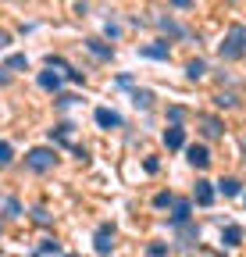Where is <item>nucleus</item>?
I'll return each instance as SVG.
<instances>
[{"label": "nucleus", "mask_w": 246, "mask_h": 257, "mask_svg": "<svg viewBox=\"0 0 246 257\" xmlns=\"http://www.w3.org/2000/svg\"><path fill=\"white\" fill-rule=\"evenodd\" d=\"M75 104V93H57V107H72Z\"/></svg>", "instance_id": "26"}, {"label": "nucleus", "mask_w": 246, "mask_h": 257, "mask_svg": "<svg viewBox=\"0 0 246 257\" xmlns=\"http://www.w3.org/2000/svg\"><path fill=\"white\" fill-rule=\"evenodd\" d=\"M36 257H61V243L57 239H43L36 246Z\"/></svg>", "instance_id": "17"}, {"label": "nucleus", "mask_w": 246, "mask_h": 257, "mask_svg": "<svg viewBox=\"0 0 246 257\" xmlns=\"http://www.w3.org/2000/svg\"><path fill=\"white\" fill-rule=\"evenodd\" d=\"M8 68H15V72H29V57H25V54H11V57H8Z\"/></svg>", "instance_id": "20"}, {"label": "nucleus", "mask_w": 246, "mask_h": 257, "mask_svg": "<svg viewBox=\"0 0 246 257\" xmlns=\"http://www.w3.org/2000/svg\"><path fill=\"white\" fill-rule=\"evenodd\" d=\"M4 214H11V218H18V214H22V204H18L15 197H8V200H4Z\"/></svg>", "instance_id": "24"}, {"label": "nucleus", "mask_w": 246, "mask_h": 257, "mask_svg": "<svg viewBox=\"0 0 246 257\" xmlns=\"http://www.w3.org/2000/svg\"><path fill=\"white\" fill-rule=\"evenodd\" d=\"M242 157H246V136H242Z\"/></svg>", "instance_id": "34"}, {"label": "nucleus", "mask_w": 246, "mask_h": 257, "mask_svg": "<svg viewBox=\"0 0 246 257\" xmlns=\"http://www.w3.org/2000/svg\"><path fill=\"white\" fill-rule=\"evenodd\" d=\"M0 232H4V229H0Z\"/></svg>", "instance_id": "36"}, {"label": "nucleus", "mask_w": 246, "mask_h": 257, "mask_svg": "<svg viewBox=\"0 0 246 257\" xmlns=\"http://www.w3.org/2000/svg\"><path fill=\"white\" fill-rule=\"evenodd\" d=\"M86 47H89V54L100 57V61H111L114 57V47H107L104 40H86Z\"/></svg>", "instance_id": "14"}, {"label": "nucleus", "mask_w": 246, "mask_h": 257, "mask_svg": "<svg viewBox=\"0 0 246 257\" xmlns=\"http://www.w3.org/2000/svg\"><path fill=\"white\" fill-rule=\"evenodd\" d=\"M164 147L168 150H186V128H182V125H168L164 128Z\"/></svg>", "instance_id": "8"}, {"label": "nucleus", "mask_w": 246, "mask_h": 257, "mask_svg": "<svg viewBox=\"0 0 246 257\" xmlns=\"http://www.w3.org/2000/svg\"><path fill=\"white\" fill-rule=\"evenodd\" d=\"M221 243H225V246H239V243H242V229H239L235 221L221 229Z\"/></svg>", "instance_id": "15"}, {"label": "nucleus", "mask_w": 246, "mask_h": 257, "mask_svg": "<svg viewBox=\"0 0 246 257\" xmlns=\"http://www.w3.org/2000/svg\"><path fill=\"white\" fill-rule=\"evenodd\" d=\"M196 121H200V128H203V136H207V140H218V136L225 133V125L214 118V114H200Z\"/></svg>", "instance_id": "11"}, {"label": "nucleus", "mask_w": 246, "mask_h": 257, "mask_svg": "<svg viewBox=\"0 0 246 257\" xmlns=\"http://www.w3.org/2000/svg\"><path fill=\"white\" fill-rule=\"evenodd\" d=\"M146 257H168V243H150L146 246Z\"/></svg>", "instance_id": "23"}, {"label": "nucleus", "mask_w": 246, "mask_h": 257, "mask_svg": "<svg viewBox=\"0 0 246 257\" xmlns=\"http://www.w3.org/2000/svg\"><path fill=\"white\" fill-rule=\"evenodd\" d=\"M186 75H189V79H203V75H207V61H200V57L189 61V64H186Z\"/></svg>", "instance_id": "19"}, {"label": "nucleus", "mask_w": 246, "mask_h": 257, "mask_svg": "<svg viewBox=\"0 0 246 257\" xmlns=\"http://www.w3.org/2000/svg\"><path fill=\"white\" fill-rule=\"evenodd\" d=\"M11 82V75H4V68H0V86H8Z\"/></svg>", "instance_id": "33"}, {"label": "nucleus", "mask_w": 246, "mask_h": 257, "mask_svg": "<svg viewBox=\"0 0 246 257\" xmlns=\"http://www.w3.org/2000/svg\"><path fill=\"white\" fill-rule=\"evenodd\" d=\"M132 104H136L139 111H150V107H153V93H150V89H132Z\"/></svg>", "instance_id": "16"}, {"label": "nucleus", "mask_w": 246, "mask_h": 257, "mask_svg": "<svg viewBox=\"0 0 246 257\" xmlns=\"http://www.w3.org/2000/svg\"><path fill=\"white\" fill-rule=\"evenodd\" d=\"M175 236H178V246H193V243L200 239V225L182 221V225H175Z\"/></svg>", "instance_id": "7"}, {"label": "nucleus", "mask_w": 246, "mask_h": 257, "mask_svg": "<svg viewBox=\"0 0 246 257\" xmlns=\"http://www.w3.org/2000/svg\"><path fill=\"white\" fill-rule=\"evenodd\" d=\"M186 161H189L193 168H200V172H203V168L210 165V150H207L203 143H189V147H186Z\"/></svg>", "instance_id": "5"}, {"label": "nucleus", "mask_w": 246, "mask_h": 257, "mask_svg": "<svg viewBox=\"0 0 246 257\" xmlns=\"http://www.w3.org/2000/svg\"><path fill=\"white\" fill-rule=\"evenodd\" d=\"M8 47H11V32L0 29V50H8Z\"/></svg>", "instance_id": "30"}, {"label": "nucleus", "mask_w": 246, "mask_h": 257, "mask_svg": "<svg viewBox=\"0 0 246 257\" xmlns=\"http://www.w3.org/2000/svg\"><path fill=\"white\" fill-rule=\"evenodd\" d=\"M93 246H97V253H100V257H107V253H111V246H114V225H111V221L97 225V232H93Z\"/></svg>", "instance_id": "4"}, {"label": "nucleus", "mask_w": 246, "mask_h": 257, "mask_svg": "<svg viewBox=\"0 0 246 257\" xmlns=\"http://www.w3.org/2000/svg\"><path fill=\"white\" fill-rule=\"evenodd\" d=\"M104 32H107L111 40H118V36H121V29H118V25H111V22H107V29H104Z\"/></svg>", "instance_id": "31"}, {"label": "nucleus", "mask_w": 246, "mask_h": 257, "mask_svg": "<svg viewBox=\"0 0 246 257\" xmlns=\"http://www.w3.org/2000/svg\"><path fill=\"white\" fill-rule=\"evenodd\" d=\"M54 165H57V150H54V147H33V150L25 154V168H29V172H40V175H43V172H50Z\"/></svg>", "instance_id": "2"}, {"label": "nucleus", "mask_w": 246, "mask_h": 257, "mask_svg": "<svg viewBox=\"0 0 246 257\" xmlns=\"http://www.w3.org/2000/svg\"><path fill=\"white\" fill-rule=\"evenodd\" d=\"M50 143H57V147H68L75 157H86V150H82V147H75V125H72V121H61V125H54V128H50Z\"/></svg>", "instance_id": "3"}, {"label": "nucleus", "mask_w": 246, "mask_h": 257, "mask_svg": "<svg viewBox=\"0 0 246 257\" xmlns=\"http://www.w3.org/2000/svg\"><path fill=\"white\" fill-rule=\"evenodd\" d=\"M47 93H61V75L54 72V68H47V72H40V79H36Z\"/></svg>", "instance_id": "13"}, {"label": "nucleus", "mask_w": 246, "mask_h": 257, "mask_svg": "<svg viewBox=\"0 0 246 257\" xmlns=\"http://www.w3.org/2000/svg\"><path fill=\"white\" fill-rule=\"evenodd\" d=\"M168 118H171V125H178L182 118H186V111H182V107H168Z\"/></svg>", "instance_id": "27"}, {"label": "nucleus", "mask_w": 246, "mask_h": 257, "mask_svg": "<svg viewBox=\"0 0 246 257\" xmlns=\"http://www.w3.org/2000/svg\"><path fill=\"white\" fill-rule=\"evenodd\" d=\"M218 189L225 193V197H239V193H242V182H239V179H221Z\"/></svg>", "instance_id": "18"}, {"label": "nucleus", "mask_w": 246, "mask_h": 257, "mask_svg": "<svg viewBox=\"0 0 246 257\" xmlns=\"http://www.w3.org/2000/svg\"><path fill=\"white\" fill-rule=\"evenodd\" d=\"M171 4H175V8H189V4H193V0H171Z\"/></svg>", "instance_id": "32"}, {"label": "nucleus", "mask_w": 246, "mask_h": 257, "mask_svg": "<svg viewBox=\"0 0 246 257\" xmlns=\"http://www.w3.org/2000/svg\"><path fill=\"white\" fill-rule=\"evenodd\" d=\"M11 157H15V147H11L8 140H0V168H8Z\"/></svg>", "instance_id": "21"}, {"label": "nucleus", "mask_w": 246, "mask_h": 257, "mask_svg": "<svg viewBox=\"0 0 246 257\" xmlns=\"http://www.w3.org/2000/svg\"><path fill=\"white\" fill-rule=\"evenodd\" d=\"M193 200H196L200 207H210V204H214V182H207V179H196Z\"/></svg>", "instance_id": "9"}, {"label": "nucleus", "mask_w": 246, "mask_h": 257, "mask_svg": "<svg viewBox=\"0 0 246 257\" xmlns=\"http://www.w3.org/2000/svg\"><path fill=\"white\" fill-rule=\"evenodd\" d=\"M139 57H150V61H168V57H171V47H168V40L146 43V47H139Z\"/></svg>", "instance_id": "6"}, {"label": "nucleus", "mask_w": 246, "mask_h": 257, "mask_svg": "<svg viewBox=\"0 0 246 257\" xmlns=\"http://www.w3.org/2000/svg\"><path fill=\"white\" fill-rule=\"evenodd\" d=\"M161 29H164V32H171V36H186V29H182V25H175L171 18H161Z\"/></svg>", "instance_id": "22"}, {"label": "nucleus", "mask_w": 246, "mask_h": 257, "mask_svg": "<svg viewBox=\"0 0 246 257\" xmlns=\"http://www.w3.org/2000/svg\"><path fill=\"white\" fill-rule=\"evenodd\" d=\"M93 118H97V125H100V128H121V114H118V111H111V107H97V111H93Z\"/></svg>", "instance_id": "10"}, {"label": "nucleus", "mask_w": 246, "mask_h": 257, "mask_svg": "<svg viewBox=\"0 0 246 257\" xmlns=\"http://www.w3.org/2000/svg\"><path fill=\"white\" fill-rule=\"evenodd\" d=\"M61 257H79V253H61Z\"/></svg>", "instance_id": "35"}, {"label": "nucleus", "mask_w": 246, "mask_h": 257, "mask_svg": "<svg viewBox=\"0 0 246 257\" xmlns=\"http://www.w3.org/2000/svg\"><path fill=\"white\" fill-rule=\"evenodd\" d=\"M189 214H193V200H175L171 204V225L189 221Z\"/></svg>", "instance_id": "12"}, {"label": "nucleus", "mask_w": 246, "mask_h": 257, "mask_svg": "<svg viewBox=\"0 0 246 257\" xmlns=\"http://www.w3.org/2000/svg\"><path fill=\"white\" fill-rule=\"evenodd\" d=\"M218 54H221V61H239V57L246 54V29H242V25H232V29H228V36L221 40Z\"/></svg>", "instance_id": "1"}, {"label": "nucleus", "mask_w": 246, "mask_h": 257, "mask_svg": "<svg viewBox=\"0 0 246 257\" xmlns=\"http://www.w3.org/2000/svg\"><path fill=\"white\" fill-rule=\"evenodd\" d=\"M218 104H221V107H235V93H221Z\"/></svg>", "instance_id": "28"}, {"label": "nucleus", "mask_w": 246, "mask_h": 257, "mask_svg": "<svg viewBox=\"0 0 246 257\" xmlns=\"http://www.w3.org/2000/svg\"><path fill=\"white\" fill-rule=\"evenodd\" d=\"M171 204H175L171 193H157V197H153V207H171Z\"/></svg>", "instance_id": "25"}, {"label": "nucleus", "mask_w": 246, "mask_h": 257, "mask_svg": "<svg viewBox=\"0 0 246 257\" xmlns=\"http://www.w3.org/2000/svg\"><path fill=\"white\" fill-rule=\"evenodd\" d=\"M33 218H36V221H40V225H50V214H47V211H43V207H36V211H33Z\"/></svg>", "instance_id": "29"}]
</instances>
